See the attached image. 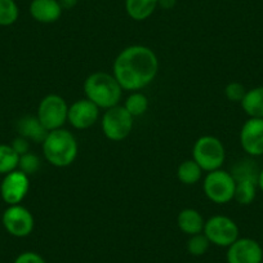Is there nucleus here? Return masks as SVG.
Segmentation results:
<instances>
[{
	"instance_id": "obj_1",
	"label": "nucleus",
	"mask_w": 263,
	"mask_h": 263,
	"mask_svg": "<svg viewBox=\"0 0 263 263\" xmlns=\"http://www.w3.org/2000/svg\"><path fill=\"white\" fill-rule=\"evenodd\" d=\"M159 71V58L150 47L141 44L124 48L112 65V75L123 90H142L155 80Z\"/></svg>"
},
{
	"instance_id": "obj_2",
	"label": "nucleus",
	"mask_w": 263,
	"mask_h": 263,
	"mask_svg": "<svg viewBox=\"0 0 263 263\" xmlns=\"http://www.w3.org/2000/svg\"><path fill=\"white\" fill-rule=\"evenodd\" d=\"M43 155L55 168L70 166L78 158L79 145L71 132L65 128L49 132L42 143Z\"/></svg>"
},
{
	"instance_id": "obj_3",
	"label": "nucleus",
	"mask_w": 263,
	"mask_h": 263,
	"mask_svg": "<svg viewBox=\"0 0 263 263\" xmlns=\"http://www.w3.org/2000/svg\"><path fill=\"white\" fill-rule=\"evenodd\" d=\"M85 98L92 101L101 110H108L120 105L123 88L112 74L105 71L92 72L84 80Z\"/></svg>"
},
{
	"instance_id": "obj_4",
	"label": "nucleus",
	"mask_w": 263,
	"mask_h": 263,
	"mask_svg": "<svg viewBox=\"0 0 263 263\" xmlns=\"http://www.w3.org/2000/svg\"><path fill=\"white\" fill-rule=\"evenodd\" d=\"M192 159L205 173L221 169L226 161V148L222 141L214 136H201L192 147Z\"/></svg>"
},
{
	"instance_id": "obj_5",
	"label": "nucleus",
	"mask_w": 263,
	"mask_h": 263,
	"mask_svg": "<svg viewBox=\"0 0 263 263\" xmlns=\"http://www.w3.org/2000/svg\"><path fill=\"white\" fill-rule=\"evenodd\" d=\"M235 186L236 182L232 174L221 168L205 174L203 191L212 203L222 205L234 200Z\"/></svg>"
},
{
	"instance_id": "obj_6",
	"label": "nucleus",
	"mask_w": 263,
	"mask_h": 263,
	"mask_svg": "<svg viewBox=\"0 0 263 263\" xmlns=\"http://www.w3.org/2000/svg\"><path fill=\"white\" fill-rule=\"evenodd\" d=\"M133 120L135 118L123 107V105L105 110L101 118L103 135L107 140L120 142L128 138L133 130Z\"/></svg>"
},
{
	"instance_id": "obj_7",
	"label": "nucleus",
	"mask_w": 263,
	"mask_h": 263,
	"mask_svg": "<svg viewBox=\"0 0 263 263\" xmlns=\"http://www.w3.org/2000/svg\"><path fill=\"white\" fill-rule=\"evenodd\" d=\"M203 234L208 237L212 245L229 248L240 237V230L234 219L223 214H217L206 219Z\"/></svg>"
},
{
	"instance_id": "obj_8",
	"label": "nucleus",
	"mask_w": 263,
	"mask_h": 263,
	"mask_svg": "<svg viewBox=\"0 0 263 263\" xmlns=\"http://www.w3.org/2000/svg\"><path fill=\"white\" fill-rule=\"evenodd\" d=\"M69 105L63 97L58 95H48L37 106L36 116L48 132L63 128L67 123Z\"/></svg>"
},
{
	"instance_id": "obj_9",
	"label": "nucleus",
	"mask_w": 263,
	"mask_h": 263,
	"mask_svg": "<svg viewBox=\"0 0 263 263\" xmlns=\"http://www.w3.org/2000/svg\"><path fill=\"white\" fill-rule=\"evenodd\" d=\"M2 223L11 236L27 237L31 235L35 227V219L31 212L21 204L8 205L2 216Z\"/></svg>"
},
{
	"instance_id": "obj_10",
	"label": "nucleus",
	"mask_w": 263,
	"mask_h": 263,
	"mask_svg": "<svg viewBox=\"0 0 263 263\" xmlns=\"http://www.w3.org/2000/svg\"><path fill=\"white\" fill-rule=\"evenodd\" d=\"M30 190V177L21 171L11 172L0 183V196L7 205H17L24 201Z\"/></svg>"
},
{
	"instance_id": "obj_11",
	"label": "nucleus",
	"mask_w": 263,
	"mask_h": 263,
	"mask_svg": "<svg viewBox=\"0 0 263 263\" xmlns=\"http://www.w3.org/2000/svg\"><path fill=\"white\" fill-rule=\"evenodd\" d=\"M227 263H262L263 249L259 242L250 237H239L227 248Z\"/></svg>"
},
{
	"instance_id": "obj_12",
	"label": "nucleus",
	"mask_w": 263,
	"mask_h": 263,
	"mask_svg": "<svg viewBox=\"0 0 263 263\" xmlns=\"http://www.w3.org/2000/svg\"><path fill=\"white\" fill-rule=\"evenodd\" d=\"M239 138L241 148L248 156H263V119H248L240 129Z\"/></svg>"
},
{
	"instance_id": "obj_13",
	"label": "nucleus",
	"mask_w": 263,
	"mask_h": 263,
	"mask_svg": "<svg viewBox=\"0 0 263 263\" xmlns=\"http://www.w3.org/2000/svg\"><path fill=\"white\" fill-rule=\"evenodd\" d=\"M100 107L88 98H82L69 106L67 123L78 130H85L100 120Z\"/></svg>"
},
{
	"instance_id": "obj_14",
	"label": "nucleus",
	"mask_w": 263,
	"mask_h": 263,
	"mask_svg": "<svg viewBox=\"0 0 263 263\" xmlns=\"http://www.w3.org/2000/svg\"><path fill=\"white\" fill-rule=\"evenodd\" d=\"M29 12L39 24H54L62 16V7L58 0H31Z\"/></svg>"
},
{
	"instance_id": "obj_15",
	"label": "nucleus",
	"mask_w": 263,
	"mask_h": 263,
	"mask_svg": "<svg viewBox=\"0 0 263 263\" xmlns=\"http://www.w3.org/2000/svg\"><path fill=\"white\" fill-rule=\"evenodd\" d=\"M17 133L30 142L40 143L45 140L49 132L44 128L36 115H26L17 121Z\"/></svg>"
},
{
	"instance_id": "obj_16",
	"label": "nucleus",
	"mask_w": 263,
	"mask_h": 263,
	"mask_svg": "<svg viewBox=\"0 0 263 263\" xmlns=\"http://www.w3.org/2000/svg\"><path fill=\"white\" fill-rule=\"evenodd\" d=\"M177 224L178 229L181 230L183 234L192 236V235L201 234L204 230V224H205V219L201 216L199 211L194 208H186L182 209L177 217Z\"/></svg>"
},
{
	"instance_id": "obj_17",
	"label": "nucleus",
	"mask_w": 263,
	"mask_h": 263,
	"mask_svg": "<svg viewBox=\"0 0 263 263\" xmlns=\"http://www.w3.org/2000/svg\"><path fill=\"white\" fill-rule=\"evenodd\" d=\"M240 105L249 118L263 119V85L248 89Z\"/></svg>"
},
{
	"instance_id": "obj_18",
	"label": "nucleus",
	"mask_w": 263,
	"mask_h": 263,
	"mask_svg": "<svg viewBox=\"0 0 263 263\" xmlns=\"http://www.w3.org/2000/svg\"><path fill=\"white\" fill-rule=\"evenodd\" d=\"M158 8V0H125V12L133 21L150 18Z\"/></svg>"
},
{
	"instance_id": "obj_19",
	"label": "nucleus",
	"mask_w": 263,
	"mask_h": 263,
	"mask_svg": "<svg viewBox=\"0 0 263 263\" xmlns=\"http://www.w3.org/2000/svg\"><path fill=\"white\" fill-rule=\"evenodd\" d=\"M203 174L204 171L194 159L182 161L178 165V169H177V178L181 183L186 184V186L199 183L203 178Z\"/></svg>"
},
{
	"instance_id": "obj_20",
	"label": "nucleus",
	"mask_w": 263,
	"mask_h": 263,
	"mask_svg": "<svg viewBox=\"0 0 263 263\" xmlns=\"http://www.w3.org/2000/svg\"><path fill=\"white\" fill-rule=\"evenodd\" d=\"M258 182L253 179H240L235 186L234 200L240 205H249L257 196Z\"/></svg>"
},
{
	"instance_id": "obj_21",
	"label": "nucleus",
	"mask_w": 263,
	"mask_h": 263,
	"mask_svg": "<svg viewBox=\"0 0 263 263\" xmlns=\"http://www.w3.org/2000/svg\"><path fill=\"white\" fill-rule=\"evenodd\" d=\"M260 169L253 160V158L241 159L235 165L232 166L230 173L234 177L235 182L240 181V179H253V181L258 182V174H259Z\"/></svg>"
},
{
	"instance_id": "obj_22",
	"label": "nucleus",
	"mask_w": 263,
	"mask_h": 263,
	"mask_svg": "<svg viewBox=\"0 0 263 263\" xmlns=\"http://www.w3.org/2000/svg\"><path fill=\"white\" fill-rule=\"evenodd\" d=\"M123 107L130 114L133 118H138L146 114L148 110V98L145 93L141 90L137 92H130V95L126 97L125 102H124Z\"/></svg>"
},
{
	"instance_id": "obj_23",
	"label": "nucleus",
	"mask_w": 263,
	"mask_h": 263,
	"mask_svg": "<svg viewBox=\"0 0 263 263\" xmlns=\"http://www.w3.org/2000/svg\"><path fill=\"white\" fill-rule=\"evenodd\" d=\"M20 155L11 145L0 143V174L6 176L18 168Z\"/></svg>"
},
{
	"instance_id": "obj_24",
	"label": "nucleus",
	"mask_w": 263,
	"mask_h": 263,
	"mask_svg": "<svg viewBox=\"0 0 263 263\" xmlns=\"http://www.w3.org/2000/svg\"><path fill=\"white\" fill-rule=\"evenodd\" d=\"M20 17L16 0H0V26H12Z\"/></svg>"
},
{
	"instance_id": "obj_25",
	"label": "nucleus",
	"mask_w": 263,
	"mask_h": 263,
	"mask_svg": "<svg viewBox=\"0 0 263 263\" xmlns=\"http://www.w3.org/2000/svg\"><path fill=\"white\" fill-rule=\"evenodd\" d=\"M211 242H209L208 237L201 232V234H196L190 236L189 241H187V252L190 253L194 257H201V255L205 254L209 250L211 247Z\"/></svg>"
},
{
	"instance_id": "obj_26",
	"label": "nucleus",
	"mask_w": 263,
	"mask_h": 263,
	"mask_svg": "<svg viewBox=\"0 0 263 263\" xmlns=\"http://www.w3.org/2000/svg\"><path fill=\"white\" fill-rule=\"evenodd\" d=\"M42 166V161H40L39 156L36 154L29 151L27 154L20 156L18 160V171H21L22 173H25L26 176H32V174L37 173V171Z\"/></svg>"
},
{
	"instance_id": "obj_27",
	"label": "nucleus",
	"mask_w": 263,
	"mask_h": 263,
	"mask_svg": "<svg viewBox=\"0 0 263 263\" xmlns=\"http://www.w3.org/2000/svg\"><path fill=\"white\" fill-rule=\"evenodd\" d=\"M247 90L248 89L244 87V84H241V83L231 82L226 85V88H224V96H226V98L230 102L240 103L242 101V98H244Z\"/></svg>"
},
{
	"instance_id": "obj_28",
	"label": "nucleus",
	"mask_w": 263,
	"mask_h": 263,
	"mask_svg": "<svg viewBox=\"0 0 263 263\" xmlns=\"http://www.w3.org/2000/svg\"><path fill=\"white\" fill-rule=\"evenodd\" d=\"M13 263H47L44 258L35 252H24L18 254Z\"/></svg>"
},
{
	"instance_id": "obj_29",
	"label": "nucleus",
	"mask_w": 263,
	"mask_h": 263,
	"mask_svg": "<svg viewBox=\"0 0 263 263\" xmlns=\"http://www.w3.org/2000/svg\"><path fill=\"white\" fill-rule=\"evenodd\" d=\"M11 146L20 156L24 155V154H27L30 151V141L21 137V136H17L13 140V142L11 143Z\"/></svg>"
},
{
	"instance_id": "obj_30",
	"label": "nucleus",
	"mask_w": 263,
	"mask_h": 263,
	"mask_svg": "<svg viewBox=\"0 0 263 263\" xmlns=\"http://www.w3.org/2000/svg\"><path fill=\"white\" fill-rule=\"evenodd\" d=\"M177 4V0H158V7H160L161 9H173Z\"/></svg>"
},
{
	"instance_id": "obj_31",
	"label": "nucleus",
	"mask_w": 263,
	"mask_h": 263,
	"mask_svg": "<svg viewBox=\"0 0 263 263\" xmlns=\"http://www.w3.org/2000/svg\"><path fill=\"white\" fill-rule=\"evenodd\" d=\"M62 9H72L78 6L79 0H58Z\"/></svg>"
},
{
	"instance_id": "obj_32",
	"label": "nucleus",
	"mask_w": 263,
	"mask_h": 263,
	"mask_svg": "<svg viewBox=\"0 0 263 263\" xmlns=\"http://www.w3.org/2000/svg\"><path fill=\"white\" fill-rule=\"evenodd\" d=\"M258 189L263 192V168L259 171V174H258Z\"/></svg>"
},
{
	"instance_id": "obj_33",
	"label": "nucleus",
	"mask_w": 263,
	"mask_h": 263,
	"mask_svg": "<svg viewBox=\"0 0 263 263\" xmlns=\"http://www.w3.org/2000/svg\"><path fill=\"white\" fill-rule=\"evenodd\" d=\"M262 263H263V262H262Z\"/></svg>"
}]
</instances>
